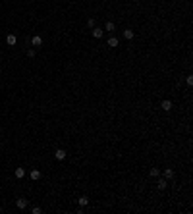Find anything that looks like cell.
I'll return each instance as SVG.
<instances>
[{"instance_id":"6da1fadb","label":"cell","mask_w":193,"mask_h":214,"mask_svg":"<svg viewBox=\"0 0 193 214\" xmlns=\"http://www.w3.org/2000/svg\"><path fill=\"white\" fill-rule=\"evenodd\" d=\"M16 205H18V208H19V210H25V208H27V205H29V201H27L25 197H19L18 201H16Z\"/></svg>"},{"instance_id":"7a4b0ae2","label":"cell","mask_w":193,"mask_h":214,"mask_svg":"<svg viewBox=\"0 0 193 214\" xmlns=\"http://www.w3.org/2000/svg\"><path fill=\"white\" fill-rule=\"evenodd\" d=\"M91 31H93V37H95V39H103V35H104V29H101V27H93Z\"/></svg>"},{"instance_id":"3957f363","label":"cell","mask_w":193,"mask_h":214,"mask_svg":"<svg viewBox=\"0 0 193 214\" xmlns=\"http://www.w3.org/2000/svg\"><path fill=\"white\" fill-rule=\"evenodd\" d=\"M6 43H8L10 46H16V43H18V37H16L14 33H10V35L6 37Z\"/></svg>"},{"instance_id":"277c9868","label":"cell","mask_w":193,"mask_h":214,"mask_svg":"<svg viewBox=\"0 0 193 214\" xmlns=\"http://www.w3.org/2000/svg\"><path fill=\"white\" fill-rule=\"evenodd\" d=\"M54 158H56V160H64V158H66V150H64V149H56Z\"/></svg>"},{"instance_id":"5b68a950","label":"cell","mask_w":193,"mask_h":214,"mask_svg":"<svg viewBox=\"0 0 193 214\" xmlns=\"http://www.w3.org/2000/svg\"><path fill=\"white\" fill-rule=\"evenodd\" d=\"M104 29H106L108 33H114L116 31V23L114 21H106V23H104Z\"/></svg>"},{"instance_id":"8992f818","label":"cell","mask_w":193,"mask_h":214,"mask_svg":"<svg viewBox=\"0 0 193 214\" xmlns=\"http://www.w3.org/2000/svg\"><path fill=\"white\" fill-rule=\"evenodd\" d=\"M106 45H108V46H110V48H116V46L120 45V41L116 39V37H110V39H108V41H106Z\"/></svg>"},{"instance_id":"52a82bcc","label":"cell","mask_w":193,"mask_h":214,"mask_svg":"<svg viewBox=\"0 0 193 214\" xmlns=\"http://www.w3.org/2000/svg\"><path fill=\"white\" fill-rule=\"evenodd\" d=\"M160 108H162V110H166V112H170V110H172V100H162Z\"/></svg>"},{"instance_id":"ba28073f","label":"cell","mask_w":193,"mask_h":214,"mask_svg":"<svg viewBox=\"0 0 193 214\" xmlns=\"http://www.w3.org/2000/svg\"><path fill=\"white\" fill-rule=\"evenodd\" d=\"M124 37H126L128 41H131L135 37V31H133V29H124Z\"/></svg>"},{"instance_id":"9c48e42d","label":"cell","mask_w":193,"mask_h":214,"mask_svg":"<svg viewBox=\"0 0 193 214\" xmlns=\"http://www.w3.org/2000/svg\"><path fill=\"white\" fill-rule=\"evenodd\" d=\"M31 45H33V46H41V45H43V37L35 35V37L31 39Z\"/></svg>"},{"instance_id":"30bf717a","label":"cell","mask_w":193,"mask_h":214,"mask_svg":"<svg viewBox=\"0 0 193 214\" xmlns=\"http://www.w3.org/2000/svg\"><path fill=\"white\" fill-rule=\"evenodd\" d=\"M31 179L33 181H37V179H41V170H31Z\"/></svg>"},{"instance_id":"8fae6325","label":"cell","mask_w":193,"mask_h":214,"mask_svg":"<svg viewBox=\"0 0 193 214\" xmlns=\"http://www.w3.org/2000/svg\"><path fill=\"white\" fill-rule=\"evenodd\" d=\"M166 177H160V179H158V183H156V187L160 189V191H164V189H166Z\"/></svg>"},{"instance_id":"7c38bea8","label":"cell","mask_w":193,"mask_h":214,"mask_svg":"<svg viewBox=\"0 0 193 214\" xmlns=\"http://www.w3.org/2000/svg\"><path fill=\"white\" fill-rule=\"evenodd\" d=\"M162 175H164L166 179H172V177H174V170L172 168H166L164 172H162Z\"/></svg>"},{"instance_id":"4fadbf2b","label":"cell","mask_w":193,"mask_h":214,"mask_svg":"<svg viewBox=\"0 0 193 214\" xmlns=\"http://www.w3.org/2000/svg\"><path fill=\"white\" fill-rule=\"evenodd\" d=\"M14 174H16V177H18V179H21V177L25 175V170H23V168H16V172H14Z\"/></svg>"},{"instance_id":"5bb4252c","label":"cell","mask_w":193,"mask_h":214,"mask_svg":"<svg viewBox=\"0 0 193 214\" xmlns=\"http://www.w3.org/2000/svg\"><path fill=\"white\" fill-rule=\"evenodd\" d=\"M77 202H79V207L83 208V207H87V205H89V199H87V197H79V201H77Z\"/></svg>"},{"instance_id":"9a60e30c","label":"cell","mask_w":193,"mask_h":214,"mask_svg":"<svg viewBox=\"0 0 193 214\" xmlns=\"http://www.w3.org/2000/svg\"><path fill=\"white\" fill-rule=\"evenodd\" d=\"M158 175H160V170H158V168L151 170V177H158Z\"/></svg>"},{"instance_id":"2e32d148","label":"cell","mask_w":193,"mask_h":214,"mask_svg":"<svg viewBox=\"0 0 193 214\" xmlns=\"http://www.w3.org/2000/svg\"><path fill=\"white\" fill-rule=\"evenodd\" d=\"M87 27H89V29L96 27V23H95V20H93V18H89V20H87Z\"/></svg>"},{"instance_id":"e0dca14e","label":"cell","mask_w":193,"mask_h":214,"mask_svg":"<svg viewBox=\"0 0 193 214\" xmlns=\"http://www.w3.org/2000/svg\"><path fill=\"white\" fill-rule=\"evenodd\" d=\"M31 212H33V214H41V212H43V208H41V207H33Z\"/></svg>"},{"instance_id":"ac0fdd59","label":"cell","mask_w":193,"mask_h":214,"mask_svg":"<svg viewBox=\"0 0 193 214\" xmlns=\"http://www.w3.org/2000/svg\"><path fill=\"white\" fill-rule=\"evenodd\" d=\"M27 56L33 58V56H35V48H29V50H27Z\"/></svg>"},{"instance_id":"d6986e66","label":"cell","mask_w":193,"mask_h":214,"mask_svg":"<svg viewBox=\"0 0 193 214\" xmlns=\"http://www.w3.org/2000/svg\"><path fill=\"white\" fill-rule=\"evenodd\" d=\"M186 81H187V85H193V75H187Z\"/></svg>"},{"instance_id":"ffe728a7","label":"cell","mask_w":193,"mask_h":214,"mask_svg":"<svg viewBox=\"0 0 193 214\" xmlns=\"http://www.w3.org/2000/svg\"><path fill=\"white\" fill-rule=\"evenodd\" d=\"M0 75H2V68H0Z\"/></svg>"}]
</instances>
